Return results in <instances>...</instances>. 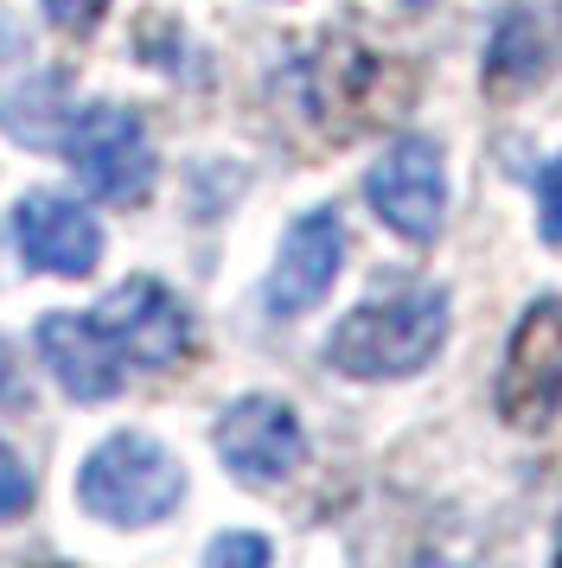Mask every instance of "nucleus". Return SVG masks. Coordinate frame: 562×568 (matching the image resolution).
<instances>
[{
	"mask_svg": "<svg viewBox=\"0 0 562 568\" xmlns=\"http://www.w3.org/2000/svg\"><path fill=\"white\" fill-rule=\"evenodd\" d=\"M454 333V301L448 287L434 282H409L390 287L378 301H358L327 338V364L339 377H358V384H397V377H415L441 358V345Z\"/></svg>",
	"mask_w": 562,
	"mask_h": 568,
	"instance_id": "nucleus-1",
	"label": "nucleus"
},
{
	"mask_svg": "<svg viewBox=\"0 0 562 568\" xmlns=\"http://www.w3.org/2000/svg\"><path fill=\"white\" fill-rule=\"evenodd\" d=\"M77 498L83 511L116 524V530H141L179 511L185 498V466L167 440L153 435H109L90 447V460L77 473Z\"/></svg>",
	"mask_w": 562,
	"mask_h": 568,
	"instance_id": "nucleus-2",
	"label": "nucleus"
},
{
	"mask_svg": "<svg viewBox=\"0 0 562 568\" xmlns=\"http://www.w3.org/2000/svg\"><path fill=\"white\" fill-rule=\"evenodd\" d=\"M364 205L378 211V224L390 236L429 250L448 224V154H441V141L434 134H397L364 173Z\"/></svg>",
	"mask_w": 562,
	"mask_h": 568,
	"instance_id": "nucleus-3",
	"label": "nucleus"
},
{
	"mask_svg": "<svg viewBox=\"0 0 562 568\" xmlns=\"http://www.w3.org/2000/svg\"><path fill=\"white\" fill-rule=\"evenodd\" d=\"M64 154H71V173L83 180V192L102 199V205H134V199H148L153 141H148L141 115H134L128 103H83V109H71Z\"/></svg>",
	"mask_w": 562,
	"mask_h": 568,
	"instance_id": "nucleus-4",
	"label": "nucleus"
},
{
	"mask_svg": "<svg viewBox=\"0 0 562 568\" xmlns=\"http://www.w3.org/2000/svg\"><path fill=\"white\" fill-rule=\"evenodd\" d=\"M492 396H499V415L511 428H524V435H543L562 415V301L556 294H536L531 307L518 313Z\"/></svg>",
	"mask_w": 562,
	"mask_h": 568,
	"instance_id": "nucleus-5",
	"label": "nucleus"
},
{
	"mask_svg": "<svg viewBox=\"0 0 562 568\" xmlns=\"http://www.w3.org/2000/svg\"><path fill=\"white\" fill-rule=\"evenodd\" d=\"M211 447H218V460L230 466V479L237 486H281V479H294L307 460V428L294 403H281V396H237L224 415H218V428H211Z\"/></svg>",
	"mask_w": 562,
	"mask_h": 568,
	"instance_id": "nucleus-6",
	"label": "nucleus"
},
{
	"mask_svg": "<svg viewBox=\"0 0 562 568\" xmlns=\"http://www.w3.org/2000/svg\"><path fill=\"white\" fill-rule=\"evenodd\" d=\"M339 268H345V224H339L327 205L301 211V217L281 231L275 268H269V282H262V307L275 313V320H301V313H313L332 294Z\"/></svg>",
	"mask_w": 562,
	"mask_h": 568,
	"instance_id": "nucleus-7",
	"label": "nucleus"
},
{
	"mask_svg": "<svg viewBox=\"0 0 562 568\" xmlns=\"http://www.w3.org/2000/svg\"><path fill=\"white\" fill-rule=\"evenodd\" d=\"M97 320L109 326V338L122 345V358L141 364V371H173V364L192 352V313H185V301H179L173 287L153 282V275L122 282L97 307Z\"/></svg>",
	"mask_w": 562,
	"mask_h": 568,
	"instance_id": "nucleus-8",
	"label": "nucleus"
},
{
	"mask_svg": "<svg viewBox=\"0 0 562 568\" xmlns=\"http://www.w3.org/2000/svg\"><path fill=\"white\" fill-rule=\"evenodd\" d=\"M13 236L32 268L46 275H64V282H83L102 262V224L90 205H77L64 192H26L20 211H13Z\"/></svg>",
	"mask_w": 562,
	"mask_h": 568,
	"instance_id": "nucleus-9",
	"label": "nucleus"
},
{
	"mask_svg": "<svg viewBox=\"0 0 562 568\" xmlns=\"http://www.w3.org/2000/svg\"><path fill=\"white\" fill-rule=\"evenodd\" d=\"M39 358L51 364L58 389L77 396V403H109L122 389V364H128L97 313H71V307L39 320Z\"/></svg>",
	"mask_w": 562,
	"mask_h": 568,
	"instance_id": "nucleus-10",
	"label": "nucleus"
},
{
	"mask_svg": "<svg viewBox=\"0 0 562 568\" xmlns=\"http://www.w3.org/2000/svg\"><path fill=\"white\" fill-rule=\"evenodd\" d=\"M301 103L313 122H327L332 134L339 129H352L345 122V109H364V90H371V52L364 45H352V39H327L320 52L301 64Z\"/></svg>",
	"mask_w": 562,
	"mask_h": 568,
	"instance_id": "nucleus-11",
	"label": "nucleus"
},
{
	"mask_svg": "<svg viewBox=\"0 0 562 568\" xmlns=\"http://www.w3.org/2000/svg\"><path fill=\"white\" fill-rule=\"evenodd\" d=\"M543 71H550V32L531 7H511L492 27V45H485V83L492 90H531Z\"/></svg>",
	"mask_w": 562,
	"mask_h": 568,
	"instance_id": "nucleus-12",
	"label": "nucleus"
},
{
	"mask_svg": "<svg viewBox=\"0 0 562 568\" xmlns=\"http://www.w3.org/2000/svg\"><path fill=\"white\" fill-rule=\"evenodd\" d=\"M0 129L20 148H64V78H26L13 97H0Z\"/></svg>",
	"mask_w": 562,
	"mask_h": 568,
	"instance_id": "nucleus-13",
	"label": "nucleus"
},
{
	"mask_svg": "<svg viewBox=\"0 0 562 568\" xmlns=\"http://www.w3.org/2000/svg\"><path fill=\"white\" fill-rule=\"evenodd\" d=\"M269 556L275 549H269V537H255V530H224V537L204 542V562L211 568H262Z\"/></svg>",
	"mask_w": 562,
	"mask_h": 568,
	"instance_id": "nucleus-14",
	"label": "nucleus"
},
{
	"mask_svg": "<svg viewBox=\"0 0 562 568\" xmlns=\"http://www.w3.org/2000/svg\"><path fill=\"white\" fill-rule=\"evenodd\" d=\"M536 236L562 250V154H550V166L536 173Z\"/></svg>",
	"mask_w": 562,
	"mask_h": 568,
	"instance_id": "nucleus-15",
	"label": "nucleus"
},
{
	"mask_svg": "<svg viewBox=\"0 0 562 568\" xmlns=\"http://www.w3.org/2000/svg\"><path fill=\"white\" fill-rule=\"evenodd\" d=\"M26 505H32V473H26L20 454L0 440V524H7V517H20Z\"/></svg>",
	"mask_w": 562,
	"mask_h": 568,
	"instance_id": "nucleus-16",
	"label": "nucleus"
},
{
	"mask_svg": "<svg viewBox=\"0 0 562 568\" xmlns=\"http://www.w3.org/2000/svg\"><path fill=\"white\" fill-rule=\"evenodd\" d=\"M39 7L58 32H97L102 13H109V0H39Z\"/></svg>",
	"mask_w": 562,
	"mask_h": 568,
	"instance_id": "nucleus-17",
	"label": "nucleus"
},
{
	"mask_svg": "<svg viewBox=\"0 0 562 568\" xmlns=\"http://www.w3.org/2000/svg\"><path fill=\"white\" fill-rule=\"evenodd\" d=\"M13 389V358H7V345H0V396Z\"/></svg>",
	"mask_w": 562,
	"mask_h": 568,
	"instance_id": "nucleus-18",
	"label": "nucleus"
},
{
	"mask_svg": "<svg viewBox=\"0 0 562 568\" xmlns=\"http://www.w3.org/2000/svg\"><path fill=\"white\" fill-rule=\"evenodd\" d=\"M7 45H13V39H7V32H0V58H7Z\"/></svg>",
	"mask_w": 562,
	"mask_h": 568,
	"instance_id": "nucleus-19",
	"label": "nucleus"
},
{
	"mask_svg": "<svg viewBox=\"0 0 562 568\" xmlns=\"http://www.w3.org/2000/svg\"><path fill=\"white\" fill-rule=\"evenodd\" d=\"M403 7H429V0H403Z\"/></svg>",
	"mask_w": 562,
	"mask_h": 568,
	"instance_id": "nucleus-20",
	"label": "nucleus"
},
{
	"mask_svg": "<svg viewBox=\"0 0 562 568\" xmlns=\"http://www.w3.org/2000/svg\"><path fill=\"white\" fill-rule=\"evenodd\" d=\"M556 556H562V530H556Z\"/></svg>",
	"mask_w": 562,
	"mask_h": 568,
	"instance_id": "nucleus-21",
	"label": "nucleus"
}]
</instances>
